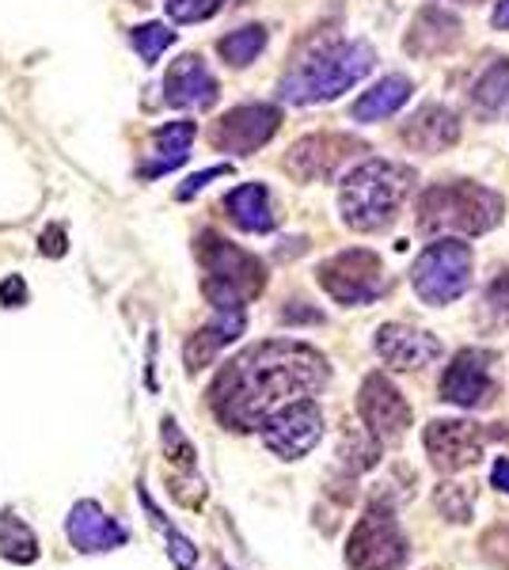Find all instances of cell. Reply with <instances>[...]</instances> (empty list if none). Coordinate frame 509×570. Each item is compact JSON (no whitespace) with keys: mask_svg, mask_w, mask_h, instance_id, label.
<instances>
[{"mask_svg":"<svg viewBox=\"0 0 509 570\" xmlns=\"http://www.w3.org/2000/svg\"><path fill=\"white\" fill-rule=\"evenodd\" d=\"M490 365H495L490 351H476V346L460 351L452 357L446 376H441V400L457 403L464 411L490 407L495 403V373H490Z\"/></svg>","mask_w":509,"mask_h":570,"instance_id":"cell-14","label":"cell"},{"mask_svg":"<svg viewBox=\"0 0 509 570\" xmlns=\"http://www.w3.org/2000/svg\"><path fill=\"white\" fill-rule=\"evenodd\" d=\"M65 537H69V544L77 548L80 556H104V551L126 548L129 532L118 525L99 502L80 499L69 510V518H65Z\"/></svg>","mask_w":509,"mask_h":570,"instance_id":"cell-16","label":"cell"},{"mask_svg":"<svg viewBox=\"0 0 509 570\" xmlns=\"http://www.w3.org/2000/svg\"><path fill=\"white\" fill-rule=\"evenodd\" d=\"M225 4L228 0H164V8H168V16L175 23H206Z\"/></svg>","mask_w":509,"mask_h":570,"instance_id":"cell-30","label":"cell"},{"mask_svg":"<svg viewBox=\"0 0 509 570\" xmlns=\"http://www.w3.org/2000/svg\"><path fill=\"white\" fill-rule=\"evenodd\" d=\"M490 430L479 426V422H468V419H433L425 426V453L438 472H464L483 456V445H487Z\"/></svg>","mask_w":509,"mask_h":570,"instance_id":"cell-12","label":"cell"},{"mask_svg":"<svg viewBox=\"0 0 509 570\" xmlns=\"http://www.w3.org/2000/svg\"><path fill=\"white\" fill-rule=\"evenodd\" d=\"M414 96V85L400 72H392V77L376 80L369 91H361L358 104L350 107V118L354 122H381V118H392L395 110L407 107V99Z\"/></svg>","mask_w":509,"mask_h":570,"instance_id":"cell-22","label":"cell"},{"mask_svg":"<svg viewBox=\"0 0 509 570\" xmlns=\"http://www.w3.org/2000/svg\"><path fill=\"white\" fill-rule=\"evenodd\" d=\"M483 312H487V324L509 327V271H502L490 282V289L483 297Z\"/></svg>","mask_w":509,"mask_h":570,"instance_id":"cell-32","label":"cell"},{"mask_svg":"<svg viewBox=\"0 0 509 570\" xmlns=\"http://www.w3.org/2000/svg\"><path fill=\"white\" fill-rule=\"evenodd\" d=\"M407 556H411V548H407L395 513L384 502H373L350 532L346 563L354 570H403Z\"/></svg>","mask_w":509,"mask_h":570,"instance_id":"cell-8","label":"cell"},{"mask_svg":"<svg viewBox=\"0 0 509 570\" xmlns=\"http://www.w3.org/2000/svg\"><path fill=\"white\" fill-rule=\"evenodd\" d=\"M502 217H506V198L471 179L433 183L419 198V228L430 236L433 233L483 236Z\"/></svg>","mask_w":509,"mask_h":570,"instance_id":"cell-5","label":"cell"},{"mask_svg":"<svg viewBox=\"0 0 509 570\" xmlns=\"http://www.w3.org/2000/svg\"><path fill=\"white\" fill-rule=\"evenodd\" d=\"M358 415L376 441H395L411 426V403L384 373H369L358 392Z\"/></svg>","mask_w":509,"mask_h":570,"instance_id":"cell-13","label":"cell"},{"mask_svg":"<svg viewBox=\"0 0 509 570\" xmlns=\"http://www.w3.org/2000/svg\"><path fill=\"white\" fill-rule=\"evenodd\" d=\"M316 282L335 305H346V308L373 305L388 289L381 255L369 252V247H350V252L331 255L327 263H320Z\"/></svg>","mask_w":509,"mask_h":570,"instance_id":"cell-7","label":"cell"},{"mask_svg":"<svg viewBox=\"0 0 509 570\" xmlns=\"http://www.w3.org/2000/svg\"><path fill=\"white\" fill-rule=\"evenodd\" d=\"M266 39H271V35H266L263 23H247V27H239V31H228L225 39L217 42V53L233 69H244V66H252L258 53L266 50Z\"/></svg>","mask_w":509,"mask_h":570,"instance_id":"cell-26","label":"cell"},{"mask_svg":"<svg viewBox=\"0 0 509 570\" xmlns=\"http://www.w3.org/2000/svg\"><path fill=\"white\" fill-rule=\"evenodd\" d=\"M358 153H365V141H358L350 134H309L285 153V171L297 183H327Z\"/></svg>","mask_w":509,"mask_h":570,"instance_id":"cell-9","label":"cell"},{"mask_svg":"<svg viewBox=\"0 0 509 570\" xmlns=\"http://www.w3.org/2000/svg\"><path fill=\"white\" fill-rule=\"evenodd\" d=\"M490 23L498 27V31H509V0H498L495 16H490Z\"/></svg>","mask_w":509,"mask_h":570,"instance_id":"cell-38","label":"cell"},{"mask_svg":"<svg viewBox=\"0 0 509 570\" xmlns=\"http://www.w3.org/2000/svg\"><path fill=\"white\" fill-rule=\"evenodd\" d=\"M194 259L202 266V297L217 312H244L247 301L266 289L263 259L217 233H202L194 240Z\"/></svg>","mask_w":509,"mask_h":570,"instance_id":"cell-4","label":"cell"},{"mask_svg":"<svg viewBox=\"0 0 509 570\" xmlns=\"http://www.w3.org/2000/svg\"><path fill=\"white\" fill-rule=\"evenodd\" d=\"M373 66H376V53L369 42H350V39L316 42L309 53H301L293 61V69L277 85V96L297 107L327 104V99H339L342 91L354 88L358 80H365Z\"/></svg>","mask_w":509,"mask_h":570,"instance_id":"cell-2","label":"cell"},{"mask_svg":"<svg viewBox=\"0 0 509 570\" xmlns=\"http://www.w3.org/2000/svg\"><path fill=\"white\" fill-rule=\"evenodd\" d=\"M0 305L4 308H23L27 305V282L20 274H12V278L0 282Z\"/></svg>","mask_w":509,"mask_h":570,"instance_id":"cell-35","label":"cell"},{"mask_svg":"<svg viewBox=\"0 0 509 570\" xmlns=\"http://www.w3.org/2000/svg\"><path fill=\"white\" fill-rule=\"evenodd\" d=\"M277 126H282V110L274 104H244V107L225 110V115L213 122L209 145L217 153L252 156L277 134Z\"/></svg>","mask_w":509,"mask_h":570,"instance_id":"cell-11","label":"cell"},{"mask_svg":"<svg viewBox=\"0 0 509 570\" xmlns=\"http://www.w3.org/2000/svg\"><path fill=\"white\" fill-rule=\"evenodd\" d=\"M39 252L46 255V259H61V255H65V228H61V225L42 228V236H39Z\"/></svg>","mask_w":509,"mask_h":570,"instance_id":"cell-36","label":"cell"},{"mask_svg":"<svg viewBox=\"0 0 509 570\" xmlns=\"http://www.w3.org/2000/svg\"><path fill=\"white\" fill-rule=\"evenodd\" d=\"M460 35H464V23L457 20L452 12L438 4H425L419 16H414L411 31L403 39V50L411 58H441V53L457 50Z\"/></svg>","mask_w":509,"mask_h":570,"instance_id":"cell-18","label":"cell"},{"mask_svg":"<svg viewBox=\"0 0 509 570\" xmlns=\"http://www.w3.org/2000/svg\"><path fill=\"white\" fill-rule=\"evenodd\" d=\"M411 164L400 160H365L342 179L339 187V209L342 225L354 228V233H381L400 217L407 195L414 190Z\"/></svg>","mask_w":509,"mask_h":570,"instance_id":"cell-3","label":"cell"},{"mask_svg":"<svg viewBox=\"0 0 509 570\" xmlns=\"http://www.w3.org/2000/svg\"><path fill=\"white\" fill-rule=\"evenodd\" d=\"M471 110L483 122H495L498 115L509 110V58H498L479 72V80L471 85Z\"/></svg>","mask_w":509,"mask_h":570,"instance_id":"cell-24","label":"cell"},{"mask_svg":"<svg viewBox=\"0 0 509 570\" xmlns=\"http://www.w3.org/2000/svg\"><path fill=\"white\" fill-rule=\"evenodd\" d=\"M164 540H168V556H172V563L179 567V570H194V563H198V548H194V540L190 537H183L179 529L168 525L164 521Z\"/></svg>","mask_w":509,"mask_h":570,"instance_id":"cell-33","label":"cell"},{"mask_svg":"<svg viewBox=\"0 0 509 570\" xmlns=\"http://www.w3.org/2000/svg\"><path fill=\"white\" fill-rule=\"evenodd\" d=\"M381 445L384 441H376L369 430H350L346 438H342V464L350 468V472H365V468H373L381 461Z\"/></svg>","mask_w":509,"mask_h":570,"instance_id":"cell-27","label":"cell"},{"mask_svg":"<svg viewBox=\"0 0 509 570\" xmlns=\"http://www.w3.org/2000/svg\"><path fill=\"white\" fill-rule=\"evenodd\" d=\"M244 335V312H217V320L206 324L202 331H194L183 346V362H187V373H202L206 365L217 362V354L225 351L228 343Z\"/></svg>","mask_w":509,"mask_h":570,"instance_id":"cell-20","label":"cell"},{"mask_svg":"<svg viewBox=\"0 0 509 570\" xmlns=\"http://www.w3.org/2000/svg\"><path fill=\"white\" fill-rule=\"evenodd\" d=\"M160 91H164V104L179 110H206L221 96L217 77L206 69V61L198 53H183L179 61H172L168 72H164Z\"/></svg>","mask_w":509,"mask_h":570,"instance_id":"cell-17","label":"cell"},{"mask_svg":"<svg viewBox=\"0 0 509 570\" xmlns=\"http://www.w3.org/2000/svg\"><path fill=\"white\" fill-rule=\"evenodd\" d=\"M471 271H476V255L464 240H433L425 252L414 259L411 285L419 293L422 305L441 308L460 301L471 289Z\"/></svg>","mask_w":509,"mask_h":570,"instance_id":"cell-6","label":"cell"},{"mask_svg":"<svg viewBox=\"0 0 509 570\" xmlns=\"http://www.w3.org/2000/svg\"><path fill=\"white\" fill-rule=\"evenodd\" d=\"M376 354L388 370H400V373H419L425 365H433L446 346L422 327H407V324H384L376 327V338H373Z\"/></svg>","mask_w":509,"mask_h":570,"instance_id":"cell-15","label":"cell"},{"mask_svg":"<svg viewBox=\"0 0 509 570\" xmlns=\"http://www.w3.org/2000/svg\"><path fill=\"white\" fill-rule=\"evenodd\" d=\"M129 42H134V50L141 53L145 66H156L160 53L168 50V46H175V31L164 23H145V27H134V31H129Z\"/></svg>","mask_w":509,"mask_h":570,"instance_id":"cell-29","label":"cell"},{"mask_svg":"<svg viewBox=\"0 0 509 570\" xmlns=\"http://www.w3.org/2000/svg\"><path fill=\"white\" fill-rule=\"evenodd\" d=\"M457 4H483V0H457Z\"/></svg>","mask_w":509,"mask_h":570,"instance_id":"cell-39","label":"cell"},{"mask_svg":"<svg viewBox=\"0 0 509 570\" xmlns=\"http://www.w3.org/2000/svg\"><path fill=\"white\" fill-rule=\"evenodd\" d=\"M433 502H438V510L446 513L452 525H468L471 513H476V491L468 483H441Z\"/></svg>","mask_w":509,"mask_h":570,"instance_id":"cell-28","label":"cell"},{"mask_svg":"<svg viewBox=\"0 0 509 570\" xmlns=\"http://www.w3.org/2000/svg\"><path fill=\"white\" fill-rule=\"evenodd\" d=\"M228 171H233V168H228V164H217V168H206V171H198V176H190L187 183H183L179 190H175V198H179V202H190L194 195H198V190H206L213 179L228 176Z\"/></svg>","mask_w":509,"mask_h":570,"instance_id":"cell-34","label":"cell"},{"mask_svg":"<svg viewBox=\"0 0 509 570\" xmlns=\"http://www.w3.org/2000/svg\"><path fill=\"white\" fill-rule=\"evenodd\" d=\"M0 556L16 567L39 563V537H35V529L12 510L0 513Z\"/></svg>","mask_w":509,"mask_h":570,"instance_id":"cell-25","label":"cell"},{"mask_svg":"<svg viewBox=\"0 0 509 570\" xmlns=\"http://www.w3.org/2000/svg\"><path fill=\"white\" fill-rule=\"evenodd\" d=\"M164 456H168L172 464L179 468H190L194 472V461H198V453H194V445L187 441V434H183L179 426H175V419H164Z\"/></svg>","mask_w":509,"mask_h":570,"instance_id":"cell-31","label":"cell"},{"mask_svg":"<svg viewBox=\"0 0 509 570\" xmlns=\"http://www.w3.org/2000/svg\"><path fill=\"white\" fill-rule=\"evenodd\" d=\"M403 145L414 153H425V156H438L452 149L460 141V118L452 107H441V104H425L422 110H414V118L400 130Z\"/></svg>","mask_w":509,"mask_h":570,"instance_id":"cell-19","label":"cell"},{"mask_svg":"<svg viewBox=\"0 0 509 570\" xmlns=\"http://www.w3.org/2000/svg\"><path fill=\"white\" fill-rule=\"evenodd\" d=\"M225 209H228V217H233L236 228H244V233H255V236L274 233V225H277L271 190H266L263 183H244V187L228 190Z\"/></svg>","mask_w":509,"mask_h":570,"instance_id":"cell-21","label":"cell"},{"mask_svg":"<svg viewBox=\"0 0 509 570\" xmlns=\"http://www.w3.org/2000/svg\"><path fill=\"white\" fill-rule=\"evenodd\" d=\"M490 483L509 494V456H498L495 461V468H490Z\"/></svg>","mask_w":509,"mask_h":570,"instance_id":"cell-37","label":"cell"},{"mask_svg":"<svg viewBox=\"0 0 509 570\" xmlns=\"http://www.w3.org/2000/svg\"><path fill=\"white\" fill-rule=\"evenodd\" d=\"M258 434H263V445L271 449L274 456H282V461H301V456H309L323 438L320 403L297 400V403H290V407L274 411V415L258 426Z\"/></svg>","mask_w":509,"mask_h":570,"instance_id":"cell-10","label":"cell"},{"mask_svg":"<svg viewBox=\"0 0 509 570\" xmlns=\"http://www.w3.org/2000/svg\"><path fill=\"white\" fill-rule=\"evenodd\" d=\"M194 122L179 118V122H164L160 130L153 134V164L141 168V179H156L164 171H175L183 160H187L190 145H194Z\"/></svg>","mask_w":509,"mask_h":570,"instance_id":"cell-23","label":"cell"},{"mask_svg":"<svg viewBox=\"0 0 509 570\" xmlns=\"http://www.w3.org/2000/svg\"><path fill=\"white\" fill-rule=\"evenodd\" d=\"M331 381V365L316 346L297 338H271L247 346L209 384V411L221 426L247 434L258 430L274 411L297 400H312Z\"/></svg>","mask_w":509,"mask_h":570,"instance_id":"cell-1","label":"cell"}]
</instances>
